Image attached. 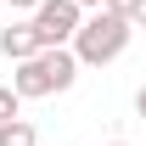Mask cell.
I'll list each match as a JSON object with an SVG mask.
<instances>
[{
	"label": "cell",
	"mask_w": 146,
	"mask_h": 146,
	"mask_svg": "<svg viewBox=\"0 0 146 146\" xmlns=\"http://www.w3.org/2000/svg\"><path fill=\"white\" fill-rule=\"evenodd\" d=\"M73 79H79V56L73 51H39V56H28V62H17L11 90H17L23 101H39V96L73 90Z\"/></svg>",
	"instance_id": "7a4b0ae2"
},
{
	"label": "cell",
	"mask_w": 146,
	"mask_h": 146,
	"mask_svg": "<svg viewBox=\"0 0 146 146\" xmlns=\"http://www.w3.org/2000/svg\"><path fill=\"white\" fill-rule=\"evenodd\" d=\"M11 118H23V96L11 84H0V124H11Z\"/></svg>",
	"instance_id": "8992f818"
},
{
	"label": "cell",
	"mask_w": 146,
	"mask_h": 146,
	"mask_svg": "<svg viewBox=\"0 0 146 146\" xmlns=\"http://www.w3.org/2000/svg\"><path fill=\"white\" fill-rule=\"evenodd\" d=\"M107 146H129V141H107Z\"/></svg>",
	"instance_id": "8fae6325"
},
{
	"label": "cell",
	"mask_w": 146,
	"mask_h": 146,
	"mask_svg": "<svg viewBox=\"0 0 146 146\" xmlns=\"http://www.w3.org/2000/svg\"><path fill=\"white\" fill-rule=\"evenodd\" d=\"M34 6H39V0H11V11H34Z\"/></svg>",
	"instance_id": "30bf717a"
},
{
	"label": "cell",
	"mask_w": 146,
	"mask_h": 146,
	"mask_svg": "<svg viewBox=\"0 0 146 146\" xmlns=\"http://www.w3.org/2000/svg\"><path fill=\"white\" fill-rule=\"evenodd\" d=\"M73 6H79V11H84V17H90V11H101V6H107V0H73Z\"/></svg>",
	"instance_id": "ba28073f"
},
{
	"label": "cell",
	"mask_w": 146,
	"mask_h": 146,
	"mask_svg": "<svg viewBox=\"0 0 146 146\" xmlns=\"http://www.w3.org/2000/svg\"><path fill=\"white\" fill-rule=\"evenodd\" d=\"M135 112H141V124H146V84L135 90Z\"/></svg>",
	"instance_id": "9c48e42d"
},
{
	"label": "cell",
	"mask_w": 146,
	"mask_h": 146,
	"mask_svg": "<svg viewBox=\"0 0 146 146\" xmlns=\"http://www.w3.org/2000/svg\"><path fill=\"white\" fill-rule=\"evenodd\" d=\"M141 28H146V11H141Z\"/></svg>",
	"instance_id": "7c38bea8"
},
{
	"label": "cell",
	"mask_w": 146,
	"mask_h": 146,
	"mask_svg": "<svg viewBox=\"0 0 146 146\" xmlns=\"http://www.w3.org/2000/svg\"><path fill=\"white\" fill-rule=\"evenodd\" d=\"M129 34H135V23L112 17L107 6H101V11H90V17H84V28L73 34L68 51L79 56V68H107V62H118V56L129 51Z\"/></svg>",
	"instance_id": "6da1fadb"
},
{
	"label": "cell",
	"mask_w": 146,
	"mask_h": 146,
	"mask_svg": "<svg viewBox=\"0 0 146 146\" xmlns=\"http://www.w3.org/2000/svg\"><path fill=\"white\" fill-rule=\"evenodd\" d=\"M28 23H34V34H39V45H45V51H68L73 34L84 28V11H79L73 0H39Z\"/></svg>",
	"instance_id": "3957f363"
},
{
	"label": "cell",
	"mask_w": 146,
	"mask_h": 146,
	"mask_svg": "<svg viewBox=\"0 0 146 146\" xmlns=\"http://www.w3.org/2000/svg\"><path fill=\"white\" fill-rule=\"evenodd\" d=\"M45 45H39V34H34V23H11V28H0V56L17 68V62H28V56H39Z\"/></svg>",
	"instance_id": "277c9868"
},
{
	"label": "cell",
	"mask_w": 146,
	"mask_h": 146,
	"mask_svg": "<svg viewBox=\"0 0 146 146\" xmlns=\"http://www.w3.org/2000/svg\"><path fill=\"white\" fill-rule=\"evenodd\" d=\"M0 146H39V135L28 118H11V124H0Z\"/></svg>",
	"instance_id": "5b68a950"
},
{
	"label": "cell",
	"mask_w": 146,
	"mask_h": 146,
	"mask_svg": "<svg viewBox=\"0 0 146 146\" xmlns=\"http://www.w3.org/2000/svg\"><path fill=\"white\" fill-rule=\"evenodd\" d=\"M107 11H112V17H124V23H141L146 0H107Z\"/></svg>",
	"instance_id": "52a82bcc"
}]
</instances>
